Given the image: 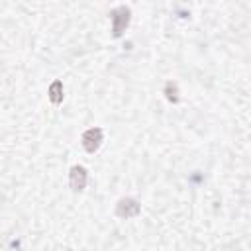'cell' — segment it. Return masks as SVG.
<instances>
[{
	"instance_id": "obj_1",
	"label": "cell",
	"mask_w": 251,
	"mask_h": 251,
	"mask_svg": "<svg viewBox=\"0 0 251 251\" xmlns=\"http://www.w3.org/2000/svg\"><path fill=\"white\" fill-rule=\"evenodd\" d=\"M131 20V10L127 6H118L110 12V22H112V35L114 37H122V33L126 31V27L129 25Z\"/></svg>"
},
{
	"instance_id": "obj_2",
	"label": "cell",
	"mask_w": 251,
	"mask_h": 251,
	"mask_svg": "<svg viewBox=\"0 0 251 251\" xmlns=\"http://www.w3.org/2000/svg\"><path fill=\"white\" fill-rule=\"evenodd\" d=\"M102 141H104V131L100 127H90L80 137V143H82V147H84L86 153H96L100 149Z\"/></svg>"
},
{
	"instance_id": "obj_3",
	"label": "cell",
	"mask_w": 251,
	"mask_h": 251,
	"mask_svg": "<svg viewBox=\"0 0 251 251\" xmlns=\"http://www.w3.org/2000/svg\"><path fill=\"white\" fill-rule=\"evenodd\" d=\"M86 182H88V171L82 165L71 167V171H69V184H71V188L75 192H82L86 188Z\"/></svg>"
},
{
	"instance_id": "obj_4",
	"label": "cell",
	"mask_w": 251,
	"mask_h": 251,
	"mask_svg": "<svg viewBox=\"0 0 251 251\" xmlns=\"http://www.w3.org/2000/svg\"><path fill=\"white\" fill-rule=\"evenodd\" d=\"M139 212H141V204L135 198H122L116 204V216L118 218L129 220V218H135Z\"/></svg>"
},
{
	"instance_id": "obj_5",
	"label": "cell",
	"mask_w": 251,
	"mask_h": 251,
	"mask_svg": "<svg viewBox=\"0 0 251 251\" xmlns=\"http://www.w3.org/2000/svg\"><path fill=\"white\" fill-rule=\"evenodd\" d=\"M47 94H49V100H51L53 104H61V102H63V82H61V80L51 82Z\"/></svg>"
},
{
	"instance_id": "obj_6",
	"label": "cell",
	"mask_w": 251,
	"mask_h": 251,
	"mask_svg": "<svg viewBox=\"0 0 251 251\" xmlns=\"http://www.w3.org/2000/svg\"><path fill=\"white\" fill-rule=\"evenodd\" d=\"M165 96H167V100L173 102V104L178 102V86H176V82L169 80V82L165 84Z\"/></svg>"
}]
</instances>
